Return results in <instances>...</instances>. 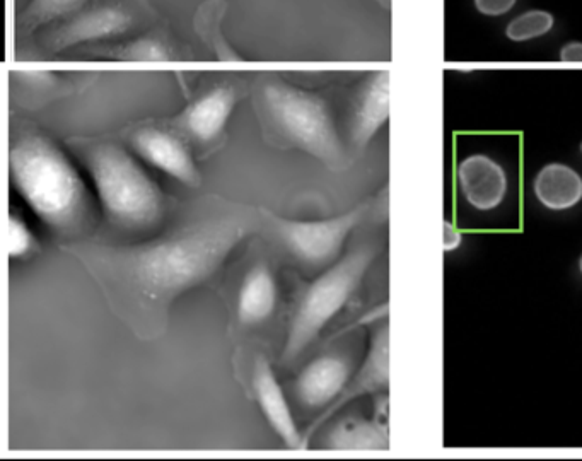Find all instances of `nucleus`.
I'll list each match as a JSON object with an SVG mask.
<instances>
[{"mask_svg":"<svg viewBox=\"0 0 582 461\" xmlns=\"http://www.w3.org/2000/svg\"><path fill=\"white\" fill-rule=\"evenodd\" d=\"M579 272H581L582 275V255L581 258H579Z\"/></svg>","mask_w":582,"mask_h":461,"instance_id":"a878e982","label":"nucleus"},{"mask_svg":"<svg viewBox=\"0 0 582 461\" xmlns=\"http://www.w3.org/2000/svg\"><path fill=\"white\" fill-rule=\"evenodd\" d=\"M458 181L466 204L475 211L490 212L506 199L507 173L501 163L487 154H470L458 166Z\"/></svg>","mask_w":582,"mask_h":461,"instance_id":"1a4fd4ad","label":"nucleus"},{"mask_svg":"<svg viewBox=\"0 0 582 461\" xmlns=\"http://www.w3.org/2000/svg\"><path fill=\"white\" fill-rule=\"evenodd\" d=\"M270 117L289 141L325 164H338L344 147L330 106L321 96L287 84H268L263 91Z\"/></svg>","mask_w":582,"mask_h":461,"instance_id":"39448f33","label":"nucleus"},{"mask_svg":"<svg viewBox=\"0 0 582 461\" xmlns=\"http://www.w3.org/2000/svg\"><path fill=\"white\" fill-rule=\"evenodd\" d=\"M378 243H362L309 284L299 301L284 347V361H292L313 344L359 291L379 257Z\"/></svg>","mask_w":582,"mask_h":461,"instance_id":"7ed1b4c3","label":"nucleus"},{"mask_svg":"<svg viewBox=\"0 0 582 461\" xmlns=\"http://www.w3.org/2000/svg\"><path fill=\"white\" fill-rule=\"evenodd\" d=\"M132 146L152 168L190 187L197 185L200 176L192 152L175 135L161 129H142L134 135Z\"/></svg>","mask_w":582,"mask_h":461,"instance_id":"6e6552de","label":"nucleus"},{"mask_svg":"<svg viewBox=\"0 0 582 461\" xmlns=\"http://www.w3.org/2000/svg\"><path fill=\"white\" fill-rule=\"evenodd\" d=\"M533 193L552 212L571 211L582 202V176L564 163H547L533 180Z\"/></svg>","mask_w":582,"mask_h":461,"instance_id":"dca6fc26","label":"nucleus"},{"mask_svg":"<svg viewBox=\"0 0 582 461\" xmlns=\"http://www.w3.org/2000/svg\"><path fill=\"white\" fill-rule=\"evenodd\" d=\"M518 0H473V6L478 14L485 18H502L513 11Z\"/></svg>","mask_w":582,"mask_h":461,"instance_id":"4be33fe9","label":"nucleus"},{"mask_svg":"<svg viewBox=\"0 0 582 461\" xmlns=\"http://www.w3.org/2000/svg\"><path fill=\"white\" fill-rule=\"evenodd\" d=\"M253 390L257 397L262 414L267 419L268 426L274 429L287 448L304 450L303 434L299 431L291 407L287 402L286 393L282 390L274 369L263 357H258L253 371Z\"/></svg>","mask_w":582,"mask_h":461,"instance_id":"9b49d317","label":"nucleus"},{"mask_svg":"<svg viewBox=\"0 0 582 461\" xmlns=\"http://www.w3.org/2000/svg\"><path fill=\"white\" fill-rule=\"evenodd\" d=\"M246 233L236 221L209 222L168 240L123 251L115 260L140 296L171 301L216 274Z\"/></svg>","mask_w":582,"mask_h":461,"instance_id":"f257e3e1","label":"nucleus"},{"mask_svg":"<svg viewBox=\"0 0 582 461\" xmlns=\"http://www.w3.org/2000/svg\"><path fill=\"white\" fill-rule=\"evenodd\" d=\"M86 4L88 0H30L19 16V26L24 30H36L53 21L76 16Z\"/></svg>","mask_w":582,"mask_h":461,"instance_id":"a211bd4d","label":"nucleus"},{"mask_svg":"<svg viewBox=\"0 0 582 461\" xmlns=\"http://www.w3.org/2000/svg\"><path fill=\"white\" fill-rule=\"evenodd\" d=\"M236 106V94L233 89L214 88L200 96L195 103L188 106L183 115V125L197 141L212 142L226 129L229 118Z\"/></svg>","mask_w":582,"mask_h":461,"instance_id":"2eb2a0df","label":"nucleus"},{"mask_svg":"<svg viewBox=\"0 0 582 461\" xmlns=\"http://www.w3.org/2000/svg\"><path fill=\"white\" fill-rule=\"evenodd\" d=\"M390 120V72H376L367 79L357 98L352 141L359 149L369 146Z\"/></svg>","mask_w":582,"mask_h":461,"instance_id":"4468645a","label":"nucleus"},{"mask_svg":"<svg viewBox=\"0 0 582 461\" xmlns=\"http://www.w3.org/2000/svg\"><path fill=\"white\" fill-rule=\"evenodd\" d=\"M35 248V236L30 226L21 217L9 216L7 221V255L11 260H21L28 257Z\"/></svg>","mask_w":582,"mask_h":461,"instance_id":"412c9836","label":"nucleus"},{"mask_svg":"<svg viewBox=\"0 0 582 461\" xmlns=\"http://www.w3.org/2000/svg\"><path fill=\"white\" fill-rule=\"evenodd\" d=\"M132 16L120 7H99L81 12L53 36L55 50L79 47L94 41L111 40L130 30Z\"/></svg>","mask_w":582,"mask_h":461,"instance_id":"ddd939ff","label":"nucleus"},{"mask_svg":"<svg viewBox=\"0 0 582 461\" xmlns=\"http://www.w3.org/2000/svg\"><path fill=\"white\" fill-rule=\"evenodd\" d=\"M277 308V282L267 265H257L246 274L238 294V318L241 325H260Z\"/></svg>","mask_w":582,"mask_h":461,"instance_id":"f3484780","label":"nucleus"},{"mask_svg":"<svg viewBox=\"0 0 582 461\" xmlns=\"http://www.w3.org/2000/svg\"><path fill=\"white\" fill-rule=\"evenodd\" d=\"M373 211L371 202H364L330 219L321 221H294L268 214L277 233L287 248L299 260L311 265H325L340 255L354 229Z\"/></svg>","mask_w":582,"mask_h":461,"instance_id":"423d86ee","label":"nucleus"},{"mask_svg":"<svg viewBox=\"0 0 582 461\" xmlns=\"http://www.w3.org/2000/svg\"><path fill=\"white\" fill-rule=\"evenodd\" d=\"M326 446L333 451L390 450V402L386 393H379L371 419L349 417L338 422L328 434Z\"/></svg>","mask_w":582,"mask_h":461,"instance_id":"f8f14e48","label":"nucleus"},{"mask_svg":"<svg viewBox=\"0 0 582 461\" xmlns=\"http://www.w3.org/2000/svg\"><path fill=\"white\" fill-rule=\"evenodd\" d=\"M101 209L123 228H149L163 216L164 199L134 156L115 144L98 146L88 158Z\"/></svg>","mask_w":582,"mask_h":461,"instance_id":"20e7f679","label":"nucleus"},{"mask_svg":"<svg viewBox=\"0 0 582 461\" xmlns=\"http://www.w3.org/2000/svg\"><path fill=\"white\" fill-rule=\"evenodd\" d=\"M18 77L23 84L31 88H47L57 81V76L50 71H40V69H30V71H19Z\"/></svg>","mask_w":582,"mask_h":461,"instance_id":"5701e85b","label":"nucleus"},{"mask_svg":"<svg viewBox=\"0 0 582 461\" xmlns=\"http://www.w3.org/2000/svg\"><path fill=\"white\" fill-rule=\"evenodd\" d=\"M12 187L50 228H76L86 212V185L74 163L47 137L26 135L9 151Z\"/></svg>","mask_w":582,"mask_h":461,"instance_id":"f03ea898","label":"nucleus"},{"mask_svg":"<svg viewBox=\"0 0 582 461\" xmlns=\"http://www.w3.org/2000/svg\"><path fill=\"white\" fill-rule=\"evenodd\" d=\"M120 59L129 62H168L171 59L168 45L159 38H140L123 48Z\"/></svg>","mask_w":582,"mask_h":461,"instance_id":"aec40b11","label":"nucleus"},{"mask_svg":"<svg viewBox=\"0 0 582 461\" xmlns=\"http://www.w3.org/2000/svg\"><path fill=\"white\" fill-rule=\"evenodd\" d=\"M367 327L371 328L369 342H367L366 356L361 362L356 373L352 374L349 385L344 393L340 395L337 402L333 403L328 412L321 415L311 431H315L323 422L328 421V417L337 414L338 410L345 407L347 403L354 402L356 398L385 393L390 388V321H388V306L383 304L378 310H374L371 315L364 320Z\"/></svg>","mask_w":582,"mask_h":461,"instance_id":"0eeeda50","label":"nucleus"},{"mask_svg":"<svg viewBox=\"0 0 582 461\" xmlns=\"http://www.w3.org/2000/svg\"><path fill=\"white\" fill-rule=\"evenodd\" d=\"M555 16L545 9H530L514 16L506 26V38L514 43L538 40L552 33Z\"/></svg>","mask_w":582,"mask_h":461,"instance_id":"6ab92c4d","label":"nucleus"},{"mask_svg":"<svg viewBox=\"0 0 582 461\" xmlns=\"http://www.w3.org/2000/svg\"><path fill=\"white\" fill-rule=\"evenodd\" d=\"M581 152H582V142H581Z\"/></svg>","mask_w":582,"mask_h":461,"instance_id":"bb28decb","label":"nucleus"},{"mask_svg":"<svg viewBox=\"0 0 582 461\" xmlns=\"http://www.w3.org/2000/svg\"><path fill=\"white\" fill-rule=\"evenodd\" d=\"M352 374L354 366L347 357H316L297 378V397L309 409L332 407L349 385Z\"/></svg>","mask_w":582,"mask_h":461,"instance_id":"9d476101","label":"nucleus"},{"mask_svg":"<svg viewBox=\"0 0 582 461\" xmlns=\"http://www.w3.org/2000/svg\"><path fill=\"white\" fill-rule=\"evenodd\" d=\"M559 59L567 64H582V41H569L560 48Z\"/></svg>","mask_w":582,"mask_h":461,"instance_id":"393cba45","label":"nucleus"},{"mask_svg":"<svg viewBox=\"0 0 582 461\" xmlns=\"http://www.w3.org/2000/svg\"><path fill=\"white\" fill-rule=\"evenodd\" d=\"M463 245V233L456 224L451 221L443 222V251L444 253H453L460 250Z\"/></svg>","mask_w":582,"mask_h":461,"instance_id":"b1692460","label":"nucleus"}]
</instances>
